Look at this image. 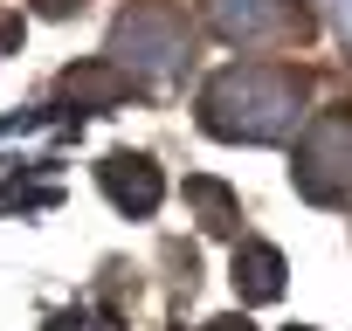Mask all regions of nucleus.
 <instances>
[{
    "label": "nucleus",
    "instance_id": "obj_1",
    "mask_svg": "<svg viewBox=\"0 0 352 331\" xmlns=\"http://www.w3.org/2000/svg\"><path fill=\"white\" fill-rule=\"evenodd\" d=\"M304 117V69L290 62H228L201 90V131L228 145H276Z\"/></svg>",
    "mask_w": 352,
    "mask_h": 331
},
{
    "label": "nucleus",
    "instance_id": "obj_2",
    "mask_svg": "<svg viewBox=\"0 0 352 331\" xmlns=\"http://www.w3.org/2000/svg\"><path fill=\"white\" fill-rule=\"evenodd\" d=\"M187 14H180V0H131V8L118 14L111 28V62L131 76V83H173V76H187Z\"/></svg>",
    "mask_w": 352,
    "mask_h": 331
},
{
    "label": "nucleus",
    "instance_id": "obj_3",
    "mask_svg": "<svg viewBox=\"0 0 352 331\" xmlns=\"http://www.w3.org/2000/svg\"><path fill=\"white\" fill-rule=\"evenodd\" d=\"M290 180L311 207H352V104L318 111L297 138V166Z\"/></svg>",
    "mask_w": 352,
    "mask_h": 331
},
{
    "label": "nucleus",
    "instance_id": "obj_4",
    "mask_svg": "<svg viewBox=\"0 0 352 331\" xmlns=\"http://www.w3.org/2000/svg\"><path fill=\"white\" fill-rule=\"evenodd\" d=\"M208 8V28L235 49H290L311 35V14L297 0H201Z\"/></svg>",
    "mask_w": 352,
    "mask_h": 331
},
{
    "label": "nucleus",
    "instance_id": "obj_5",
    "mask_svg": "<svg viewBox=\"0 0 352 331\" xmlns=\"http://www.w3.org/2000/svg\"><path fill=\"white\" fill-rule=\"evenodd\" d=\"M97 180H104L111 207H124V214H138V221L166 201V180H159V166H152L145 152H111V159L97 166Z\"/></svg>",
    "mask_w": 352,
    "mask_h": 331
},
{
    "label": "nucleus",
    "instance_id": "obj_6",
    "mask_svg": "<svg viewBox=\"0 0 352 331\" xmlns=\"http://www.w3.org/2000/svg\"><path fill=\"white\" fill-rule=\"evenodd\" d=\"M283 249H270V242H242L235 249V297L242 304H276L283 297Z\"/></svg>",
    "mask_w": 352,
    "mask_h": 331
},
{
    "label": "nucleus",
    "instance_id": "obj_7",
    "mask_svg": "<svg viewBox=\"0 0 352 331\" xmlns=\"http://www.w3.org/2000/svg\"><path fill=\"white\" fill-rule=\"evenodd\" d=\"M138 83L118 69V62H76V69H63V97H76V111H111V104H124Z\"/></svg>",
    "mask_w": 352,
    "mask_h": 331
},
{
    "label": "nucleus",
    "instance_id": "obj_8",
    "mask_svg": "<svg viewBox=\"0 0 352 331\" xmlns=\"http://www.w3.org/2000/svg\"><path fill=\"white\" fill-rule=\"evenodd\" d=\"M187 201L201 207V228H208V235H235V221H242V201H235L221 180H187Z\"/></svg>",
    "mask_w": 352,
    "mask_h": 331
},
{
    "label": "nucleus",
    "instance_id": "obj_9",
    "mask_svg": "<svg viewBox=\"0 0 352 331\" xmlns=\"http://www.w3.org/2000/svg\"><path fill=\"white\" fill-rule=\"evenodd\" d=\"M201 331H256L249 317H214V324H201Z\"/></svg>",
    "mask_w": 352,
    "mask_h": 331
},
{
    "label": "nucleus",
    "instance_id": "obj_10",
    "mask_svg": "<svg viewBox=\"0 0 352 331\" xmlns=\"http://www.w3.org/2000/svg\"><path fill=\"white\" fill-rule=\"evenodd\" d=\"M35 8H42V14H76L83 0H35Z\"/></svg>",
    "mask_w": 352,
    "mask_h": 331
},
{
    "label": "nucleus",
    "instance_id": "obj_11",
    "mask_svg": "<svg viewBox=\"0 0 352 331\" xmlns=\"http://www.w3.org/2000/svg\"><path fill=\"white\" fill-rule=\"evenodd\" d=\"M345 42H352V0H345Z\"/></svg>",
    "mask_w": 352,
    "mask_h": 331
},
{
    "label": "nucleus",
    "instance_id": "obj_12",
    "mask_svg": "<svg viewBox=\"0 0 352 331\" xmlns=\"http://www.w3.org/2000/svg\"><path fill=\"white\" fill-rule=\"evenodd\" d=\"M290 331H318V324H290Z\"/></svg>",
    "mask_w": 352,
    "mask_h": 331
}]
</instances>
